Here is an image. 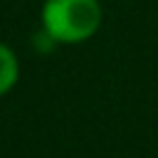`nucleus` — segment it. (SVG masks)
Segmentation results:
<instances>
[{
	"label": "nucleus",
	"mask_w": 158,
	"mask_h": 158,
	"mask_svg": "<svg viewBox=\"0 0 158 158\" xmlns=\"http://www.w3.org/2000/svg\"><path fill=\"white\" fill-rule=\"evenodd\" d=\"M17 79H20V62H17L15 52L5 42H0V96L10 94L17 84Z\"/></svg>",
	"instance_id": "f03ea898"
},
{
	"label": "nucleus",
	"mask_w": 158,
	"mask_h": 158,
	"mask_svg": "<svg viewBox=\"0 0 158 158\" xmlns=\"http://www.w3.org/2000/svg\"><path fill=\"white\" fill-rule=\"evenodd\" d=\"M99 0H44L40 20L42 30L57 44H81L101 27Z\"/></svg>",
	"instance_id": "f257e3e1"
}]
</instances>
